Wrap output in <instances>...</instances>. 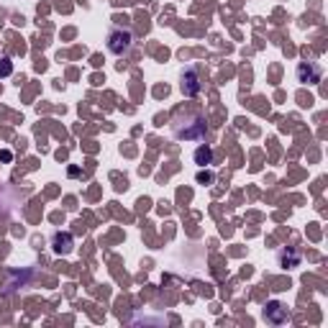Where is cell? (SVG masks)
<instances>
[{"mask_svg":"<svg viewBox=\"0 0 328 328\" xmlns=\"http://www.w3.org/2000/svg\"><path fill=\"white\" fill-rule=\"evenodd\" d=\"M195 162H198L200 167L211 164V162H213V152H211V149H203V146H200L198 152H195Z\"/></svg>","mask_w":328,"mask_h":328,"instance_id":"cell-3","label":"cell"},{"mask_svg":"<svg viewBox=\"0 0 328 328\" xmlns=\"http://www.w3.org/2000/svg\"><path fill=\"white\" fill-rule=\"evenodd\" d=\"M11 59H3V62H0V75H11Z\"/></svg>","mask_w":328,"mask_h":328,"instance_id":"cell-4","label":"cell"},{"mask_svg":"<svg viewBox=\"0 0 328 328\" xmlns=\"http://www.w3.org/2000/svg\"><path fill=\"white\" fill-rule=\"evenodd\" d=\"M131 41H134V34H131V28L115 26V28L108 34V49H110L115 56H123V54L131 49Z\"/></svg>","mask_w":328,"mask_h":328,"instance_id":"cell-1","label":"cell"},{"mask_svg":"<svg viewBox=\"0 0 328 328\" xmlns=\"http://www.w3.org/2000/svg\"><path fill=\"white\" fill-rule=\"evenodd\" d=\"M305 72H308V80H310V82H318V80H320V67H318L315 62L300 64V67H297V75H300V80L305 77Z\"/></svg>","mask_w":328,"mask_h":328,"instance_id":"cell-2","label":"cell"}]
</instances>
